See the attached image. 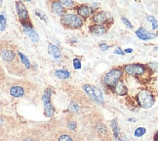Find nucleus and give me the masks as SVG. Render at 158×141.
<instances>
[{
  "label": "nucleus",
  "mask_w": 158,
  "mask_h": 141,
  "mask_svg": "<svg viewBox=\"0 0 158 141\" xmlns=\"http://www.w3.org/2000/svg\"><path fill=\"white\" fill-rule=\"evenodd\" d=\"M25 32L33 42H37L39 40V36H38L37 33H36L35 30H33L32 29H25Z\"/></svg>",
  "instance_id": "412c9836"
},
{
  "label": "nucleus",
  "mask_w": 158,
  "mask_h": 141,
  "mask_svg": "<svg viewBox=\"0 0 158 141\" xmlns=\"http://www.w3.org/2000/svg\"><path fill=\"white\" fill-rule=\"evenodd\" d=\"M48 141H85L83 135L68 128H59L48 135Z\"/></svg>",
  "instance_id": "20e7f679"
},
{
  "label": "nucleus",
  "mask_w": 158,
  "mask_h": 141,
  "mask_svg": "<svg viewBox=\"0 0 158 141\" xmlns=\"http://www.w3.org/2000/svg\"><path fill=\"white\" fill-rule=\"evenodd\" d=\"M148 20L152 23V28H153V29H157V22H156V20L154 19V18H152L151 16H148Z\"/></svg>",
  "instance_id": "c756f323"
},
{
  "label": "nucleus",
  "mask_w": 158,
  "mask_h": 141,
  "mask_svg": "<svg viewBox=\"0 0 158 141\" xmlns=\"http://www.w3.org/2000/svg\"><path fill=\"white\" fill-rule=\"evenodd\" d=\"M60 4H62L64 7H68V8H71V7H73V6L76 5V3L74 1H66V0H63V1H60Z\"/></svg>",
  "instance_id": "cd10ccee"
},
{
  "label": "nucleus",
  "mask_w": 158,
  "mask_h": 141,
  "mask_svg": "<svg viewBox=\"0 0 158 141\" xmlns=\"http://www.w3.org/2000/svg\"><path fill=\"white\" fill-rule=\"evenodd\" d=\"M137 100L139 105L144 109H148L150 107H152L154 104V101H155L152 93L149 92V91L147 89L139 91L137 95Z\"/></svg>",
  "instance_id": "1a4fd4ad"
},
{
  "label": "nucleus",
  "mask_w": 158,
  "mask_h": 141,
  "mask_svg": "<svg viewBox=\"0 0 158 141\" xmlns=\"http://www.w3.org/2000/svg\"><path fill=\"white\" fill-rule=\"evenodd\" d=\"M92 20L94 23H96V24H107L108 22V17H107V14L104 11H101V12H98L97 14H95L92 18Z\"/></svg>",
  "instance_id": "2eb2a0df"
},
{
  "label": "nucleus",
  "mask_w": 158,
  "mask_h": 141,
  "mask_svg": "<svg viewBox=\"0 0 158 141\" xmlns=\"http://www.w3.org/2000/svg\"><path fill=\"white\" fill-rule=\"evenodd\" d=\"M18 54H19V57H20V60H21V62H22V64L26 67V68H27V69H29L30 68V63H29V61H28V59L23 55V53H21L20 51L18 52Z\"/></svg>",
  "instance_id": "b1692460"
},
{
  "label": "nucleus",
  "mask_w": 158,
  "mask_h": 141,
  "mask_svg": "<svg viewBox=\"0 0 158 141\" xmlns=\"http://www.w3.org/2000/svg\"><path fill=\"white\" fill-rule=\"evenodd\" d=\"M35 13L37 14L42 20H46V16H45V14H42L40 11H38V10H35Z\"/></svg>",
  "instance_id": "473e14b6"
},
{
  "label": "nucleus",
  "mask_w": 158,
  "mask_h": 141,
  "mask_svg": "<svg viewBox=\"0 0 158 141\" xmlns=\"http://www.w3.org/2000/svg\"><path fill=\"white\" fill-rule=\"evenodd\" d=\"M19 50L15 43L10 40L0 41V59L2 60L7 71L12 75L25 77L27 73L26 67L23 66L20 60Z\"/></svg>",
  "instance_id": "f257e3e1"
},
{
  "label": "nucleus",
  "mask_w": 158,
  "mask_h": 141,
  "mask_svg": "<svg viewBox=\"0 0 158 141\" xmlns=\"http://www.w3.org/2000/svg\"><path fill=\"white\" fill-rule=\"evenodd\" d=\"M6 27V17L4 15H0V29L3 30Z\"/></svg>",
  "instance_id": "c85d7f7f"
},
{
  "label": "nucleus",
  "mask_w": 158,
  "mask_h": 141,
  "mask_svg": "<svg viewBox=\"0 0 158 141\" xmlns=\"http://www.w3.org/2000/svg\"><path fill=\"white\" fill-rule=\"evenodd\" d=\"M16 8H17L18 16H19V18H20L21 23L26 22V21H29V15H28V12H27L25 5L20 1H17L16 2Z\"/></svg>",
  "instance_id": "ddd939ff"
},
{
  "label": "nucleus",
  "mask_w": 158,
  "mask_h": 141,
  "mask_svg": "<svg viewBox=\"0 0 158 141\" xmlns=\"http://www.w3.org/2000/svg\"><path fill=\"white\" fill-rule=\"evenodd\" d=\"M16 141H48V135L39 128H28L18 134Z\"/></svg>",
  "instance_id": "423d86ee"
},
{
  "label": "nucleus",
  "mask_w": 158,
  "mask_h": 141,
  "mask_svg": "<svg viewBox=\"0 0 158 141\" xmlns=\"http://www.w3.org/2000/svg\"><path fill=\"white\" fill-rule=\"evenodd\" d=\"M90 103L91 100L87 95L81 93L78 90H74V94L71 96L69 110L72 113L80 114L83 112V110H86L90 106Z\"/></svg>",
  "instance_id": "39448f33"
},
{
  "label": "nucleus",
  "mask_w": 158,
  "mask_h": 141,
  "mask_svg": "<svg viewBox=\"0 0 158 141\" xmlns=\"http://www.w3.org/2000/svg\"><path fill=\"white\" fill-rule=\"evenodd\" d=\"M145 132H147V130H145L144 127H138L135 130V132H134V135H135L136 137H141Z\"/></svg>",
  "instance_id": "bb28decb"
},
{
  "label": "nucleus",
  "mask_w": 158,
  "mask_h": 141,
  "mask_svg": "<svg viewBox=\"0 0 158 141\" xmlns=\"http://www.w3.org/2000/svg\"><path fill=\"white\" fill-rule=\"evenodd\" d=\"M85 126L91 130L93 135L101 141H111L110 134L105 125L102 116L98 113H89L84 116Z\"/></svg>",
  "instance_id": "f03ea898"
},
{
  "label": "nucleus",
  "mask_w": 158,
  "mask_h": 141,
  "mask_svg": "<svg viewBox=\"0 0 158 141\" xmlns=\"http://www.w3.org/2000/svg\"><path fill=\"white\" fill-rule=\"evenodd\" d=\"M51 95H52L51 87H47L46 90L44 91L42 100H43V104H44V113L45 116L48 118H51L54 115V107L51 103Z\"/></svg>",
  "instance_id": "f8f14e48"
},
{
  "label": "nucleus",
  "mask_w": 158,
  "mask_h": 141,
  "mask_svg": "<svg viewBox=\"0 0 158 141\" xmlns=\"http://www.w3.org/2000/svg\"><path fill=\"white\" fill-rule=\"evenodd\" d=\"M2 5V1H0V6H1Z\"/></svg>",
  "instance_id": "4c0bfd02"
},
{
  "label": "nucleus",
  "mask_w": 158,
  "mask_h": 141,
  "mask_svg": "<svg viewBox=\"0 0 158 141\" xmlns=\"http://www.w3.org/2000/svg\"><path fill=\"white\" fill-rule=\"evenodd\" d=\"M83 89L85 92H86L90 100H93L100 104L104 103V98H102V91L98 87H96L94 85H91V84H84Z\"/></svg>",
  "instance_id": "9d476101"
},
{
  "label": "nucleus",
  "mask_w": 158,
  "mask_h": 141,
  "mask_svg": "<svg viewBox=\"0 0 158 141\" xmlns=\"http://www.w3.org/2000/svg\"><path fill=\"white\" fill-rule=\"evenodd\" d=\"M66 128L71 131H75L76 128H77V124L76 121L74 120H69L68 121V122H66Z\"/></svg>",
  "instance_id": "393cba45"
},
{
  "label": "nucleus",
  "mask_w": 158,
  "mask_h": 141,
  "mask_svg": "<svg viewBox=\"0 0 158 141\" xmlns=\"http://www.w3.org/2000/svg\"><path fill=\"white\" fill-rule=\"evenodd\" d=\"M125 52H132V49H126Z\"/></svg>",
  "instance_id": "c9c22d12"
},
{
  "label": "nucleus",
  "mask_w": 158,
  "mask_h": 141,
  "mask_svg": "<svg viewBox=\"0 0 158 141\" xmlns=\"http://www.w3.org/2000/svg\"><path fill=\"white\" fill-rule=\"evenodd\" d=\"M6 81H7V77H6L5 71L3 69V67L0 65V88L4 87Z\"/></svg>",
  "instance_id": "5701e85b"
},
{
  "label": "nucleus",
  "mask_w": 158,
  "mask_h": 141,
  "mask_svg": "<svg viewBox=\"0 0 158 141\" xmlns=\"http://www.w3.org/2000/svg\"><path fill=\"white\" fill-rule=\"evenodd\" d=\"M114 53H115V54H120V55H124V54H125L122 50H120L119 48L115 49V50H114Z\"/></svg>",
  "instance_id": "f704fd0d"
},
{
  "label": "nucleus",
  "mask_w": 158,
  "mask_h": 141,
  "mask_svg": "<svg viewBox=\"0 0 158 141\" xmlns=\"http://www.w3.org/2000/svg\"><path fill=\"white\" fill-rule=\"evenodd\" d=\"M100 48L102 49V50H106V49L109 48V46L107 44H105V43H101L100 44Z\"/></svg>",
  "instance_id": "72a5a7b5"
},
{
  "label": "nucleus",
  "mask_w": 158,
  "mask_h": 141,
  "mask_svg": "<svg viewBox=\"0 0 158 141\" xmlns=\"http://www.w3.org/2000/svg\"><path fill=\"white\" fill-rule=\"evenodd\" d=\"M112 88H113V92L116 94V95H119V96L126 95L127 92H128V90H127V88H126V86L124 85V83L121 82V81L118 82Z\"/></svg>",
  "instance_id": "a211bd4d"
},
{
  "label": "nucleus",
  "mask_w": 158,
  "mask_h": 141,
  "mask_svg": "<svg viewBox=\"0 0 158 141\" xmlns=\"http://www.w3.org/2000/svg\"><path fill=\"white\" fill-rule=\"evenodd\" d=\"M4 87L13 97H25L32 93L36 89V85L27 79H8L6 81Z\"/></svg>",
  "instance_id": "7ed1b4c3"
},
{
  "label": "nucleus",
  "mask_w": 158,
  "mask_h": 141,
  "mask_svg": "<svg viewBox=\"0 0 158 141\" xmlns=\"http://www.w3.org/2000/svg\"><path fill=\"white\" fill-rule=\"evenodd\" d=\"M55 75H56V77H59L60 79H68L70 77L69 72L64 71V70H57V71H55Z\"/></svg>",
  "instance_id": "4be33fe9"
},
{
  "label": "nucleus",
  "mask_w": 158,
  "mask_h": 141,
  "mask_svg": "<svg viewBox=\"0 0 158 141\" xmlns=\"http://www.w3.org/2000/svg\"><path fill=\"white\" fill-rule=\"evenodd\" d=\"M121 141H129V140H127L126 138H122V140H121Z\"/></svg>",
  "instance_id": "e433bc0d"
},
{
  "label": "nucleus",
  "mask_w": 158,
  "mask_h": 141,
  "mask_svg": "<svg viewBox=\"0 0 158 141\" xmlns=\"http://www.w3.org/2000/svg\"><path fill=\"white\" fill-rule=\"evenodd\" d=\"M60 23L65 29H77L81 28L84 24L82 18L79 17L77 14H64L62 16Z\"/></svg>",
  "instance_id": "0eeeda50"
},
{
  "label": "nucleus",
  "mask_w": 158,
  "mask_h": 141,
  "mask_svg": "<svg viewBox=\"0 0 158 141\" xmlns=\"http://www.w3.org/2000/svg\"><path fill=\"white\" fill-rule=\"evenodd\" d=\"M121 20H122V22L126 24V27H128V28H130V29H132L133 28V26H132V24H131V23L128 21V20H127L126 19V18H124V17H122V18H121Z\"/></svg>",
  "instance_id": "2f4dec72"
},
{
  "label": "nucleus",
  "mask_w": 158,
  "mask_h": 141,
  "mask_svg": "<svg viewBox=\"0 0 158 141\" xmlns=\"http://www.w3.org/2000/svg\"><path fill=\"white\" fill-rule=\"evenodd\" d=\"M94 9L88 5L81 4L77 7V15L80 18H88L92 15Z\"/></svg>",
  "instance_id": "4468645a"
},
{
  "label": "nucleus",
  "mask_w": 158,
  "mask_h": 141,
  "mask_svg": "<svg viewBox=\"0 0 158 141\" xmlns=\"http://www.w3.org/2000/svg\"><path fill=\"white\" fill-rule=\"evenodd\" d=\"M50 8H51V11L53 12V13H55V14H57L59 16L64 15L65 9H64V6L60 4V1H53V2H51Z\"/></svg>",
  "instance_id": "dca6fc26"
},
{
  "label": "nucleus",
  "mask_w": 158,
  "mask_h": 141,
  "mask_svg": "<svg viewBox=\"0 0 158 141\" xmlns=\"http://www.w3.org/2000/svg\"><path fill=\"white\" fill-rule=\"evenodd\" d=\"M124 71L131 76L139 77L147 75L148 70L147 67L143 64H130V65H126L124 67Z\"/></svg>",
  "instance_id": "9b49d317"
},
{
  "label": "nucleus",
  "mask_w": 158,
  "mask_h": 141,
  "mask_svg": "<svg viewBox=\"0 0 158 141\" xmlns=\"http://www.w3.org/2000/svg\"><path fill=\"white\" fill-rule=\"evenodd\" d=\"M111 126H112V130H113V132H114V137L116 139H118L119 138V128L117 126L116 120H113L111 121Z\"/></svg>",
  "instance_id": "a878e982"
},
{
  "label": "nucleus",
  "mask_w": 158,
  "mask_h": 141,
  "mask_svg": "<svg viewBox=\"0 0 158 141\" xmlns=\"http://www.w3.org/2000/svg\"><path fill=\"white\" fill-rule=\"evenodd\" d=\"M137 36L142 40H149V39H152L155 35L151 34L150 33H148L147 29H143V28H139L137 32H136Z\"/></svg>",
  "instance_id": "f3484780"
},
{
  "label": "nucleus",
  "mask_w": 158,
  "mask_h": 141,
  "mask_svg": "<svg viewBox=\"0 0 158 141\" xmlns=\"http://www.w3.org/2000/svg\"><path fill=\"white\" fill-rule=\"evenodd\" d=\"M123 76V70L120 68H115L110 70L108 73L102 77V82L105 85L108 87H113L118 82H120V78Z\"/></svg>",
  "instance_id": "6e6552de"
},
{
  "label": "nucleus",
  "mask_w": 158,
  "mask_h": 141,
  "mask_svg": "<svg viewBox=\"0 0 158 141\" xmlns=\"http://www.w3.org/2000/svg\"><path fill=\"white\" fill-rule=\"evenodd\" d=\"M107 29L105 26H101V24H93V26L90 27V32L93 33L95 34H105L106 33Z\"/></svg>",
  "instance_id": "6ab92c4d"
},
{
  "label": "nucleus",
  "mask_w": 158,
  "mask_h": 141,
  "mask_svg": "<svg viewBox=\"0 0 158 141\" xmlns=\"http://www.w3.org/2000/svg\"><path fill=\"white\" fill-rule=\"evenodd\" d=\"M73 65H74V68L75 69H80L81 68V64H80V60L78 58H75L73 60Z\"/></svg>",
  "instance_id": "7c9ffc66"
},
{
  "label": "nucleus",
  "mask_w": 158,
  "mask_h": 141,
  "mask_svg": "<svg viewBox=\"0 0 158 141\" xmlns=\"http://www.w3.org/2000/svg\"><path fill=\"white\" fill-rule=\"evenodd\" d=\"M48 52H49L52 56L54 58H60V49L54 44H49V46H48Z\"/></svg>",
  "instance_id": "aec40b11"
}]
</instances>
